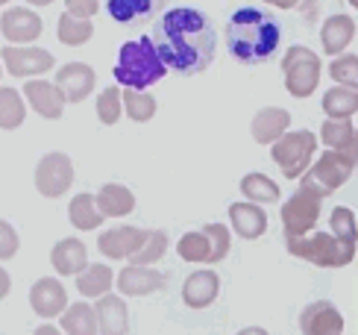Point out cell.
<instances>
[{"instance_id": "50", "label": "cell", "mask_w": 358, "mask_h": 335, "mask_svg": "<svg viewBox=\"0 0 358 335\" xmlns=\"http://www.w3.org/2000/svg\"><path fill=\"white\" fill-rule=\"evenodd\" d=\"M3 4H6V0H3Z\"/></svg>"}, {"instance_id": "3", "label": "cell", "mask_w": 358, "mask_h": 335, "mask_svg": "<svg viewBox=\"0 0 358 335\" xmlns=\"http://www.w3.org/2000/svg\"><path fill=\"white\" fill-rule=\"evenodd\" d=\"M168 74V65L162 62V56L156 50L153 39H136V41H124L117 50V62H115V80L127 86V88H150Z\"/></svg>"}, {"instance_id": "24", "label": "cell", "mask_w": 358, "mask_h": 335, "mask_svg": "<svg viewBox=\"0 0 358 335\" xmlns=\"http://www.w3.org/2000/svg\"><path fill=\"white\" fill-rule=\"evenodd\" d=\"M97 321L100 335H127L129 332V309L124 303V294H103L97 297Z\"/></svg>"}, {"instance_id": "9", "label": "cell", "mask_w": 358, "mask_h": 335, "mask_svg": "<svg viewBox=\"0 0 358 335\" xmlns=\"http://www.w3.org/2000/svg\"><path fill=\"white\" fill-rule=\"evenodd\" d=\"M73 177H77V171H73L71 156L59 153V150L44 153L36 165V189L41 197H50V200L62 197L73 186Z\"/></svg>"}, {"instance_id": "41", "label": "cell", "mask_w": 358, "mask_h": 335, "mask_svg": "<svg viewBox=\"0 0 358 335\" xmlns=\"http://www.w3.org/2000/svg\"><path fill=\"white\" fill-rule=\"evenodd\" d=\"M0 259H3V262H9V259L18 253V233H15V226L9 224V221H3L0 224Z\"/></svg>"}, {"instance_id": "12", "label": "cell", "mask_w": 358, "mask_h": 335, "mask_svg": "<svg viewBox=\"0 0 358 335\" xmlns=\"http://www.w3.org/2000/svg\"><path fill=\"white\" fill-rule=\"evenodd\" d=\"M303 335H341L344 332V315L332 300H315L300 312Z\"/></svg>"}, {"instance_id": "49", "label": "cell", "mask_w": 358, "mask_h": 335, "mask_svg": "<svg viewBox=\"0 0 358 335\" xmlns=\"http://www.w3.org/2000/svg\"><path fill=\"white\" fill-rule=\"evenodd\" d=\"M350 6H352V9H358V0H350Z\"/></svg>"}, {"instance_id": "2", "label": "cell", "mask_w": 358, "mask_h": 335, "mask_svg": "<svg viewBox=\"0 0 358 335\" xmlns=\"http://www.w3.org/2000/svg\"><path fill=\"white\" fill-rule=\"evenodd\" d=\"M282 41V27L273 12L264 6H238L227 21V48L229 56L241 65L267 62Z\"/></svg>"}, {"instance_id": "1", "label": "cell", "mask_w": 358, "mask_h": 335, "mask_svg": "<svg viewBox=\"0 0 358 335\" xmlns=\"http://www.w3.org/2000/svg\"><path fill=\"white\" fill-rule=\"evenodd\" d=\"M153 44L171 74L194 77L203 74L215 59L217 33L212 18L203 9L173 6L165 9L153 24Z\"/></svg>"}, {"instance_id": "4", "label": "cell", "mask_w": 358, "mask_h": 335, "mask_svg": "<svg viewBox=\"0 0 358 335\" xmlns=\"http://www.w3.org/2000/svg\"><path fill=\"white\" fill-rule=\"evenodd\" d=\"M288 253L296 259H306V262L317 265V268H347L355 250L347 241H341L335 233H315V235H303V238H288Z\"/></svg>"}, {"instance_id": "22", "label": "cell", "mask_w": 358, "mask_h": 335, "mask_svg": "<svg viewBox=\"0 0 358 335\" xmlns=\"http://www.w3.org/2000/svg\"><path fill=\"white\" fill-rule=\"evenodd\" d=\"M220 294V277L215 271H194L182 282V300L191 309H206L212 306Z\"/></svg>"}, {"instance_id": "43", "label": "cell", "mask_w": 358, "mask_h": 335, "mask_svg": "<svg viewBox=\"0 0 358 335\" xmlns=\"http://www.w3.org/2000/svg\"><path fill=\"white\" fill-rule=\"evenodd\" d=\"M264 4L279 6V9H300L306 15H315V9H317L315 0H264Z\"/></svg>"}, {"instance_id": "19", "label": "cell", "mask_w": 358, "mask_h": 335, "mask_svg": "<svg viewBox=\"0 0 358 335\" xmlns=\"http://www.w3.org/2000/svg\"><path fill=\"white\" fill-rule=\"evenodd\" d=\"M288 127H291L288 109H282V106H264V109H259L256 118H252L250 132L259 144H276L282 135L288 132Z\"/></svg>"}, {"instance_id": "16", "label": "cell", "mask_w": 358, "mask_h": 335, "mask_svg": "<svg viewBox=\"0 0 358 335\" xmlns=\"http://www.w3.org/2000/svg\"><path fill=\"white\" fill-rule=\"evenodd\" d=\"M109 18L124 24V27H136V24H147L156 21L162 9L168 6V0H103Z\"/></svg>"}, {"instance_id": "44", "label": "cell", "mask_w": 358, "mask_h": 335, "mask_svg": "<svg viewBox=\"0 0 358 335\" xmlns=\"http://www.w3.org/2000/svg\"><path fill=\"white\" fill-rule=\"evenodd\" d=\"M33 335H65V329L62 327H53V324H41V327L33 329Z\"/></svg>"}, {"instance_id": "28", "label": "cell", "mask_w": 358, "mask_h": 335, "mask_svg": "<svg viewBox=\"0 0 358 335\" xmlns=\"http://www.w3.org/2000/svg\"><path fill=\"white\" fill-rule=\"evenodd\" d=\"M117 282L115 271L109 265H100V262H88V268L77 277V292L83 297H103L112 292V285Z\"/></svg>"}, {"instance_id": "20", "label": "cell", "mask_w": 358, "mask_h": 335, "mask_svg": "<svg viewBox=\"0 0 358 335\" xmlns=\"http://www.w3.org/2000/svg\"><path fill=\"white\" fill-rule=\"evenodd\" d=\"M50 265L59 277H80L88 268V250L80 238H62L50 250Z\"/></svg>"}, {"instance_id": "14", "label": "cell", "mask_w": 358, "mask_h": 335, "mask_svg": "<svg viewBox=\"0 0 358 335\" xmlns=\"http://www.w3.org/2000/svg\"><path fill=\"white\" fill-rule=\"evenodd\" d=\"M147 241V230L138 226H112L103 235H97V250L106 259H129L141 250V245Z\"/></svg>"}, {"instance_id": "35", "label": "cell", "mask_w": 358, "mask_h": 335, "mask_svg": "<svg viewBox=\"0 0 358 335\" xmlns=\"http://www.w3.org/2000/svg\"><path fill=\"white\" fill-rule=\"evenodd\" d=\"M121 112H124V91L117 86H106L97 95V118H100V124L115 127L117 121H121Z\"/></svg>"}, {"instance_id": "21", "label": "cell", "mask_w": 358, "mask_h": 335, "mask_svg": "<svg viewBox=\"0 0 358 335\" xmlns=\"http://www.w3.org/2000/svg\"><path fill=\"white\" fill-rule=\"evenodd\" d=\"M229 224L232 233L241 235L244 241H256L264 235L267 230V212L262 209V203H232L229 206Z\"/></svg>"}, {"instance_id": "48", "label": "cell", "mask_w": 358, "mask_h": 335, "mask_svg": "<svg viewBox=\"0 0 358 335\" xmlns=\"http://www.w3.org/2000/svg\"><path fill=\"white\" fill-rule=\"evenodd\" d=\"M355 162H358V127H355Z\"/></svg>"}, {"instance_id": "32", "label": "cell", "mask_w": 358, "mask_h": 335, "mask_svg": "<svg viewBox=\"0 0 358 335\" xmlns=\"http://www.w3.org/2000/svg\"><path fill=\"white\" fill-rule=\"evenodd\" d=\"M323 112L329 118H352L358 112V88L332 86L323 95Z\"/></svg>"}, {"instance_id": "7", "label": "cell", "mask_w": 358, "mask_h": 335, "mask_svg": "<svg viewBox=\"0 0 358 335\" xmlns=\"http://www.w3.org/2000/svg\"><path fill=\"white\" fill-rule=\"evenodd\" d=\"M355 165H358V162L350 159L347 153H341V150H326V153L303 174L300 189L315 191L317 197H329V194H335V191L352 177Z\"/></svg>"}, {"instance_id": "11", "label": "cell", "mask_w": 358, "mask_h": 335, "mask_svg": "<svg viewBox=\"0 0 358 335\" xmlns=\"http://www.w3.org/2000/svg\"><path fill=\"white\" fill-rule=\"evenodd\" d=\"M24 97L29 103V109L38 112L44 121H59V118H62V112H65V103H68V97L62 95V88H59L56 83L38 80V77L27 80Z\"/></svg>"}, {"instance_id": "40", "label": "cell", "mask_w": 358, "mask_h": 335, "mask_svg": "<svg viewBox=\"0 0 358 335\" xmlns=\"http://www.w3.org/2000/svg\"><path fill=\"white\" fill-rule=\"evenodd\" d=\"M203 230H206L208 235H212V245H215V262H212V265L223 262V259H227V253H229V245H232L229 226H227V224H217V221H212V224H206Z\"/></svg>"}, {"instance_id": "47", "label": "cell", "mask_w": 358, "mask_h": 335, "mask_svg": "<svg viewBox=\"0 0 358 335\" xmlns=\"http://www.w3.org/2000/svg\"><path fill=\"white\" fill-rule=\"evenodd\" d=\"M29 4H33V6H50L53 0H29Z\"/></svg>"}, {"instance_id": "31", "label": "cell", "mask_w": 358, "mask_h": 335, "mask_svg": "<svg viewBox=\"0 0 358 335\" xmlns=\"http://www.w3.org/2000/svg\"><path fill=\"white\" fill-rule=\"evenodd\" d=\"M56 36L62 44H68V48H80V44H85L94 36V24L73 12H62L59 15V24H56Z\"/></svg>"}, {"instance_id": "23", "label": "cell", "mask_w": 358, "mask_h": 335, "mask_svg": "<svg viewBox=\"0 0 358 335\" xmlns=\"http://www.w3.org/2000/svg\"><path fill=\"white\" fill-rule=\"evenodd\" d=\"M352 39H355V21L344 12L329 15V18L323 21V27H320V44L332 59L344 53L352 44Z\"/></svg>"}, {"instance_id": "37", "label": "cell", "mask_w": 358, "mask_h": 335, "mask_svg": "<svg viewBox=\"0 0 358 335\" xmlns=\"http://www.w3.org/2000/svg\"><path fill=\"white\" fill-rule=\"evenodd\" d=\"M168 250V233L165 230H150L147 241L141 245V250L129 259V265H156Z\"/></svg>"}, {"instance_id": "42", "label": "cell", "mask_w": 358, "mask_h": 335, "mask_svg": "<svg viewBox=\"0 0 358 335\" xmlns=\"http://www.w3.org/2000/svg\"><path fill=\"white\" fill-rule=\"evenodd\" d=\"M100 9V0H65V12H73L80 18H92Z\"/></svg>"}, {"instance_id": "33", "label": "cell", "mask_w": 358, "mask_h": 335, "mask_svg": "<svg viewBox=\"0 0 358 335\" xmlns=\"http://www.w3.org/2000/svg\"><path fill=\"white\" fill-rule=\"evenodd\" d=\"M241 194L247 197V200L262 203V206L279 203V186H276L271 177H264V174H259V171L241 177Z\"/></svg>"}, {"instance_id": "25", "label": "cell", "mask_w": 358, "mask_h": 335, "mask_svg": "<svg viewBox=\"0 0 358 335\" xmlns=\"http://www.w3.org/2000/svg\"><path fill=\"white\" fill-rule=\"evenodd\" d=\"M103 212H100V203H97V194H77L73 200L68 203V221L73 230L80 233H92V230H100L103 224Z\"/></svg>"}, {"instance_id": "5", "label": "cell", "mask_w": 358, "mask_h": 335, "mask_svg": "<svg viewBox=\"0 0 358 335\" xmlns=\"http://www.w3.org/2000/svg\"><path fill=\"white\" fill-rule=\"evenodd\" d=\"M317 135L311 130H288L276 144H271V156L279 165L282 177L303 179V174L311 168V156L317 153Z\"/></svg>"}, {"instance_id": "13", "label": "cell", "mask_w": 358, "mask_h": 335, "mask_svg": "<svg viewBox=\"0 0 358 335\" xmlns=\"http://www.w3.org/2000/svg\"><path fill=\"white\" fill-rule=\"evenodd\" d=\"M29 306L38 317L50 321V317H62L68 309V292L65 285L53 277H41L29 288Z\"/></svg>"}, {"instance_id": "8", "label": "cell", "mask_w": 358, "mask_h": 335, "mask_svg": "<svg viewBox=\"0 0 358 335\" xmlns=\"http://www.w3.org/2000/svg\"><path fill=\"white\" fill-rule=\"evenodd\" d=\"M320 203H323V197H317L308 189H296L288 197V203L279 212L282 230H285V241L288 238H303L311 226L320 221Z\"/></svg>"}, {"instance_id": "18", "label": "cell", "mask_w": 358, "mask_h": 335, "mask_svg": "<svg viewBox=\"0 0 358 335\" xmlns=\"http://www.w3.org/2000/svg\"><path fill=\"white\" fill-rule=\"evenodd\" d=\"M3 39L12 41V44H27V41H36L41 36V18L27 9V6H12L3 12Z\"/></svg>"}, {"instance_id": "46", "label": "cell", "mask_w": 358, "mask_h": 335, "mask_svg": "<svg viewBox=\"0 0 358 335\" xmlns=\"http://www.w3.org/2000/svg\"><path fill=\"white\" fill-rule=\"evenodd\" d=\"M238 335H271L267 329H262V327H247V329H241Z\"/></svg>"}, {"instance_id": "36", "label": "cell", "mask_w": 358, "mask_h": 335, "mask_svg": "<svg viewBox=\"0 0 358 335\" xmlns=\"http://www.w3.org/2000/svg\"><path fill=\"white\" fill-rule=\"evenodd\" d=\"M124 109L136 124H147V121L156 115V97L144 95L138 88H127L124 91Z\"/></svg>"}, {"instance_id": "34", "label": "cell", "mask_w": 358, "mask_h": 335, "mask_svg": "<svg viewBox=\"0 0 358 335\" xmlns=\"http://www.w3.org/2000/svg\"><path fill=\"white\" fill-rule=\"evenodd\" d=\"M24 91H15V88H6L0 91V127L3 130H18L27 118V103H24Z\"/></svg>"}, {"instance_id": "26", "label": "cell", "mask_w": 358, "mask_h": 335, "mask_svg": "<svg viewBox=\"0 0 358 335\" xmlns=\"http://www.w3.org/2000/svg\"><path fill=\"white\" fill-rule=\"evenodd\" d=\"M320 142L329 150H341L350 159H355V124L350 118H329L320 127Z\"/></svg>"}, {"instance_id": "29", "label": "cell", "mask_w": 358, "mask_h": 335, "mask_svg": "<svg viewBox=\"0 0 358 335\" xmlns=\"http://www.w3.org/2000/svg\"><path fill=\"white\" fill-rule=\"evenodd\" d=\"M65 335H100V321H97V309L88 303H73L65 309L62 324Z\"/></svg>"}, {"instance_id": "30", "label": "cell", "mask_w": 358, "mask_h": 335, "mask_svg": "<svg viewBox=\"0 0 358 335\" xmlns=\"http://www.w3.org/2000/svg\"><path fill=\"white\" fill-rule=\"evenodd\" d=\"M176 253L179 259H185V262H206L212 265L215 262V245H212V235H208L206 230L200 233H185L182 238L176 241Z\"/></svg>"}, {"instance_id": "45", "label": "cell", "mask_w": 358, "mask_h": 335, "mask_svg": "<svg viewBox=\"0 0 358 335\" xmlns=\"http://www.w3.org/2000/svg\"><path fill=\"white\" fill-rule=\"evenodd\" d=\"M0 282H3V285H0V294H9V288H12V280H9V273H6V268H3V273H0Z\"/></svg>"}, {"instance_id": "6", "label": "cell", "mask_w": 358, "mask_h": 335, "mask_svg": "<svg viewBox=\"0 0 358 335\" xmlns=\"http://www.w3.org/2000/svg\"><path fill=\"white\" fill-rule=\"evenodd\" d=\"M282 71H285L288 95L296 100H306V97H311V91L317 88V83L323 77V62L306 44H291L285 59H282Z\"/></svg>"}, {"instance_id": "15", "label": "cell", "mask_w": 358, "mask_h": 335, "mask_svg": "<svg viewBox=\"0 0 358 335\" xmlns=\"http://www.w3.org/2000/svg\"><path fill=\"white\" fill-rule=\"evenodd\" d=\"M115 285L124 297H147L165 288V273L156 271L153 265H127L117 273Z\"/></svg>"}, {"instance_id": "38", "label": "cell", "mask_w": 358, "mask_h": 335, "mask_svg": "<svg viewBox=\"0 0 358 335\" xmlns=\"http://www.w3.org/2000/svg\"><path fill=\"white\" fill-rule=\"evenodd\" d=\"M329 224H332V233L347 241V245L358 247V224H355V212L347 209V206H335L332 215H329Z\"/></svg>"}, {"instance_id": "39", "label": "cell", "mask_w": 358, "mask_h": 335, "mask_svg": "<svg viewBox=\"0 0 358 335\" xmlns=\"http://www.w3.org/2000/svg\"><path fill=\"white\" fill-rule=\"evenodd\" d=\"M329 77L335 86H350L358 88V56L355 53H341L332 59L329 65Z\"/></svg>"}, {"instance_id": "17", "label": "cell", "mask_w": 358, "mask_h": 335, "mask_svg": "<svg viewBox=\"0 0 358 335\" xmlns=\"http://www.w3.org/2000/svg\"><path fill=\"white\" fill-rule=\"evenodd\" d=\"M94 83H97L94 71L85 62H65L56 71V86L62 88L68 103H83L94 91Z\"/></svg>"}, {"instance_id": "10", "label": "cell", "mask_w": 358, "mask_h": 335, "mask_svg": "<svg viewBox=\"0 0 358 335\" xmlns=\"http://www.w3.org/2000/svg\"><path fill=\"white\" fill-rule=\"evenodd\" d=\"M53 53L44 48H3V65L12 77L36 80L41 74L53 71Z\"/></svg>"}, {"instance_id": "27", "label": "cell", "mask_w": 358, "mask_h": 335, "mask_svg": "<svg viewBox=\"0 0 358 335\" xmlns=\"http://www.w3.org/2000/svg\"><path fill=\"white\" fill-rule=\"evenodd\" d=\"M97 203L106 218H124L136 209V194L127 186H121V182H106V186H100V191H97Z\"/></svg>"}]
</instances>
